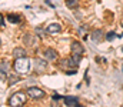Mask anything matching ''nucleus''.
Masks as SVG:
<instances>
[{
    "label": "nucleus",
    "mask_w": 123,
    "mask_h": 107,
    "mask_svg": "<svg viewBox=\"0 0 123 107\" xmlns=\"http://www.w3.org/2000/svg\"><path fill=\"white\" fill-rule=\"evenodd\" d=\"M7 19H9L12 23H19V22H20V17H19V16H16V14H9V16H7Z\"/></svg>",
    "instance_id": "ddd939ff"
},
{
    "label": "nucleus",
    "mask_w": 123,
    "mask_h": 107,
    "mask_svg": "<svg viewBox=\"0 0 123 107\" xmlns=\"http://www.w3.org/2000/svg\"><path fill=\"white\" fill-rule=\"evenodd\" d=\"M37 34H40V36H43V32H42V29H37Z\"/></svg>",
    "instance_id": "a211bd4d"
},
{
    "label": "nucleus",
    "mask_w": 123,
    "mask_h": 107,
    "mask_svg": "<svg viewBox=\"0 0 123 107\" xmlns=\"http://www.w3.org/2000/svg\"><path fill=\"white\" fill-rule=\"evenodd\" d=\"M92 39H93V41H102V39H103V33H102V30H96V32H93Z\"/></svg>",
    "instance_id": "9b49d317"
},
{
    "label": "nucleus",
    "mask_w": 123,
    "mask_h": 107,
    "mask_svg": "<svg viewBox=\"0 0 123 107\" xmlns=\"http://www.w3.org/2000/svg\"><path fill=\"white\" fill-rule=\"evenodd\" d=\"M25 40H26V44L33 46V37L31 36H25Z\"/></svg>",
    "instance_id": "dca6fc26"
},
{
    "label": "nucleus",
    "mask_w": 123,
    "mask_h": 107,
    "mask_svg": "<svg viewBox=\"0 0 123 107\" xmlns=\"http://www.w3.org/2000/svg\"><path fill=\"white\" fill-rule=\"evenodd\" d=\"M14 70L17 74H27L31 70V62L27 57L16 59L14 60Z\"/></svg>",
    "instance_id": "f257e3e1"
},
{
    "label": "nucleus",
    "mask_w": 123,
    "mask_h": 107,
    "mask_svg": "<svg viewBox=\"0 0 123 107\" xmlns=\"http://www.w3.org/2000/svg\"><path fill=\"white\" fill-rule=\"evenodd\" d=\"M64 104H66V106L79 107V104H77V99H76V97H64Z\"/></svg>",
    "instance_id": "9d476101"
},
{
    "label": "nucleus",
    "mask_w": 123,
    "mask_h": 107,
    "mask_svg": "<svg viewBox=\"0 0 123 107\" xmlns=\"http://www.w3.org/2000/svg\"><path fill=\"white\" fill-rule=\"evenodd\" d=\"M60 30H62L60 24H57V23H52V24L47 26L46 33H47V34H57V33H60Z\"/></svg>",
    "instance_id": "0eeeda50"
},
{
    "label": "nucleus",
    "mask_w": 123,
    "mask_h": 107,
    "mask_svg": "<svg viewBox=\"0 0 123 107\" xmlns=\"http://www.w3.org/2000/svg\"><path fill=\"white\" fill-rule=\"evenodd\" d=\"M19 80H20L19 76H10V77H9V86H13V84H14L16 81H19Z\"/></svg>",
    "instance_id": "4468645a"
},
{
    "label": "nucleus",
    "mask_w": 123,
    "mask_h": 107,
    "mask_svg": "<svg viewBox=\"0 0 123 107\" xmlns=\"http://www.w3.org/2000/svg\"><path fill=\"white\" fill-rule=\"evenodd\" d=\"M27 94V93H26ZM26 94L22 93V91H17L14 94H12V97L9 99V106L10 107H22L26 103Z\"/></svg>",
    "instance_id": "f03ea898"
},
{
    "label": "nucleus",
    "mask_w": 123,
    "mask_h": 107,
    "mask_svg": "<svg viewBox=\"0 0 123 107\" xmlns=\"http://www.w3.org/2000/svg\"><path fill=\"white\" fill-rule=\"evenodd\" d=\"M7 70H9V63L3 60V62H1V80L4 79V76H6Z\"/></svg>",
    "instance_id": "f8f14e48"
},
{
    "label": "nucleus",
    "mask_w": 123,
    "mask_h": 107,
    "mask_svg": "<svg viewBox=\"0 0 123 107\" xmlns=\"http://www.w3.org/2000/svg\"><path fill=\"white\" fill-rule=\"evenodd\" d=\"M115 37H116V34H115L113 32H110V33H107V34H106V39H107L109 41H112V40H113Z\"/></svg>",
    "instance_id": "f3484780"
},
{
    "label": "nucleus",
    "mask_w": 123,
    "mask_h": 107,
    "mask_svg": "<svg viewBox=\"0 0 123 107\" xmlns=\"http://www.w3.org/2000/svg\"><path fill=\"white\" fill-rule=\"evenodd\" d=\"M60 66H62V69H63V70H67L69 67H72V69H76V67H77V64H76V62L73 60V57L62 60V62H60Z\"/></svg>",
    "instance_id": "39448f33"
},
{
    "label": "nucleus",
    "mask_w": 123,
    "mask_h": 107,
    "mask_svg": "<svg viewBox=\"0 0 123 107\" xmlns=\"http://www.w3.org/2000/svg\"><path fill=\"white\" fill-rule=\"evenodd\" d=\"M13 56H14V59H22V57H26V50H25V49H22V47L14 49Z\"/></svg>",
    "instance_id": "1a4fd4ad"
},
{
    "label": "nucleus",
    "mask_w": 123,
    "mask_h": 107,
    "mask_svg": "<svg viewBox=\"0 0 123 107\" xmlns=\"http://www.w3.org/2000/svg\"><path fill=\"white\" fill-rule=\"evenodd\" d=\"M72 51H73V54H76V56H82V54L85 53V49H83V46H82L79 41H73V43H72Z\"/></svg>",
    "instance_id": "423d86ee"
},
{
    "label": "nucleus",
    "mask_w": 123,
    "mask_h": 107,
    "mask_svg": "<svg viewBox=\"0 0 123 107\" xmlns=\"http://www.w3.org/2000/svg\"><path fill=\"white\" fill-rule=\"evenodd\" d=\"M26 93H27V96L30 99H42V97H44V91L37 89V87H29Z\"/></svg>",
    "instance_id": "7ed1b4c3"
},
{
    "label": "nucleus",
    "mask_w": 123,
    "mask_h": 107,
    "mask_svg": "<svg viewBox=\"0 0 123 107\" xmlns=\"http://www.w3.org/2000/svg\"><path fill=\"white\" fill-rule=\"evenodd\" d=\"M120 50H122V51H123V47H122V49H120Z\"/></svg>",
    "instance_id": "6ab92c4d"
},
{
    "label": "nucleus",
    "mask_w": 123,
    "mask_h": 107,
    "mask_svg": "<svg viewBox=\"0 0 123 107\" xmlns=\"http://www.w3.org/2000/svg\"><path fill=\"white\" fill-rule=\"evenodd\" d=\"M47 70V64L44 60H40V59H36L34 60V71L39 74V73H44Z\"/></svg>",
    "instance_id": "20e7f679"
},
{
    "label": "nucleus",
    "mask_w": 123,
    "mask_h": 107,
    "mask_svg": "<svg viewBox=\"0 0 123 107\" xmlns=\"http://www.w3.org/2000/svg\"><path fill=\"white\" fill-rule=\"evenodd\" d=\"M66 6L73 9V7H77V0H66Z\"/></svg>",
    "instance_id": "2eb2a0df"
},
{
    "label": "nucleus",
    "mask_w": 123,
    "mask_h": 107,
    "mask_svg": "<svg viewBox=\"0 0 123 107\" xmlns=\"http://www.w3.org/2000/svg\"><path fill=\"white\" fill-rule=\"evenodd\" d=\"M44 56H46V59L50 60V62H55V60L57 59V53H56L53 49H47V50L44 51Z\"/></svg>",
    "instance_id": "6e6552de"
},
{
    "label": "nucleus",
    "mask_w": 123,
    "mask_h": 107,
    "mask_svg": "<svg viewBox=\"0 0 123 107\" xmlns=\"http://www.w3.org/2000/svg\"><path fill=\"white\" fill-rule=\"evenodd\" d=\"M122 71H123V66H122Z\"/></svg>",
    "instance_id": "aec40b11"
},
{
    "label": "nucleus",
    "mask_w": 123,
    "mask_h": 107,
    "mask_svg": "<svg viewBox=\"0 0 123 107\" xmlns=\"http://www.w3.org/2000/svg\"><path fill=\"white\" fill-rule=\"evenodd\" d=\"M122 27H123V23H122Z\"/></svg>",
    "instance_id": "412c9836"
}]
</instances>
